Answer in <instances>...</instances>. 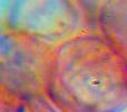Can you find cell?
Masks as SVG:
<instances>
[{
    "mask_svg": "<svg viewBox=\"0 0 127 112\" xmlns=\"http://www.w3.org/2000/svg\"><path fill=\"white\" fill-rule=\"evenodd\" d=\"M48 100L62 112L127 110V58L105 36L77 35L56 45Z\"/></svg>",
    "mask_w": 127,
    "mask_h": 112,
    "instance_id": "1",
    "label": "cell"
},
{
    "mask_svg": "<svg viewBox=\"0 0 127 112\" xmlns=\"http://www.w3.org/2000/svg\"><path fill=\"white\" fill-rule=\"evenodd\" d=\"M53 49L42 40L18 31L3 36L1 89L32 100H48Z\"/></svg>",
    "mask_w": 127,
    "mask_h": 112,
    "instance_id": "2",
    "label": "cell"
},
{
    "mask_svg": "<svg viewBox=\"0 0 127 112\" xmlns=\"http://www.w3.org/2000/svg\"><path fill=\"white\" fill-rule=\"evenodd\" d=\"M39 100H32L2 90L0 112H47Z\"/></svg>",
    "mask_w": 127,
    "mask_h": 112,
    "instance_id": "4",
    "label": "cell"
},
{
    "mask_svg": "<svg viewBox=\"0 0 127 112\" xmlns=\"http://www.w3.org/2000/svg\"><path fill=\"white\" fill-rule=\"evenodd\" d=\"M104 36L127 58V0H108L100 16Z\"/></svg>",
    "mask_w": 127,
    "mask_h": 112,
    "instance_id": "3",
    "label": "cell"
}]
</instances>
